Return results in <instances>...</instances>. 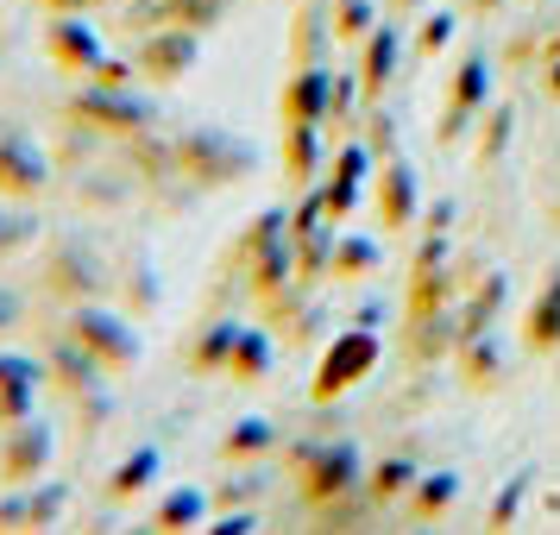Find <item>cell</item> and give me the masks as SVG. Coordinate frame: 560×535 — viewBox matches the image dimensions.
<instances>
[{
  "label": "cell",
  "instance_id": "obj_1",
  "mask_svg": "<svg viewBox=\"0 0 560 535\" xmlns=\"http://www.w3.org/2000/svg\"><path fill=\"white\" fill-rule=\"evenodd\" d=\"M77 340L89 347V353H95V365H132V359H139V340H132L127 322H114V315H95V309H89V315L77 322Z\"/></svg>",
  "mask_w": 560,
  "mask_h": 535
},
{
  "label": "cell",
  "instance_id": "obj_2",
  "mask_svg": "<svg viewBox=\"0 0 560 535\" xmlns=\"http://www.w3.org/2000/svg\"><path fill=\"white\" fill-rule=\"evenodd\" d=\"M0 183H7V189H38V183H45L38 146H32L26 132H13V127H0Z\"/></svg>",
  "mask_w": 560,
  "mask_h": 535
},
{
  "label": "cell",
  "instance_id": "obj_3",
  "mask_svg": "<svg viewBox=\"0 0 560 535\" xmlns=\"http://www.w3.org/2000/svg\"><path fill=\"white\" fill-rule=\"evenodd\" d=\"M32 391H38V372L26 359H0V416H20L32 404Z\"/></svg>",
  "mask_w": 560,
  "mask_h": 535
},
{
  "label": "cell",
  "instance_id": "obj_4",
  "mask_svg": "<svg viewBox=\"0 0 560 535\" xmlns=\"http://www.w3.org/2000/svg\"><path fill=\"white\" fill-rule=\"evenodd\" d=\"M365 359H372V334H353V347L340 340V347H334V359H328V372H322V397H328V391H340V384H353Z\"/></svg>",
  "mask_w": 560,
  "mask_h": 535
},
{
  "label": "cell",
  "instance_id": "obj_5",
  "mask_svg": "<svg viewBox=\"0 0 560 535\" xmlns=\"http://www.w3.org/2000/svg\"><path fill=\"white\" fill-rule=\"evenodd\" d=\"M45 454H51V434H45V429H26L13 447H7V473H20V479H26L32 466H45Z\"/></svg>",
  "mask_w": 560,
  "mask_h": 535
},
{
  "label": "cell",
  "instance_id": "obj_6",
  "mask_svg": "<svg viewBox=\"0 0 560 535\" xmlns=\"http://www.w3.org/2000/svg\"><path fill=\"white\" fill-rule=\"evenodd\" d=\"M82 114H102V127H139V120H145V107L120 102V95H102V102L89 95V102H82Z\"/></svg>",
  "mask_w": 560,
  "mask_h": 535
},
{
  "label": "cell",
  "instance_id": "obj_7",
  "mask_svg": "<svg viewBox=\"0 0 560 535\" xmlns=\"http://www.w3.org/2000/svg\"><path fill=\"white\" fill-rule=\"evenodd\" d=\"M353 479V447H334V454H322V473L308 479V491L322 498V491H334V485H347Z\"/></svg>",
  "mask_w": 560,
  "mask_h": 535
},
{
  "label": "cell",
  "instance_id": "obj_8",
  "mask_svg": "<svg viewBox=\"0 0 560 535\" xmlns=\"http://www.w3.org/2000/svg\"><path fill=\"white\" fill-rule=\"evenodd\" d=\"M57 504H63V491H51V498L38 491V498H20V504H0V523L7 530H26V516H51Z\"/></svg>",
  "mask_w": 560,
  "mask_h": 535
},
{
  "label": "cell",
  "instance_id": "obj_9",
  "mask_svg": "<svg viewBox=\"0 0 560 535\" xmlns=\"http://www.w3.org/2000/svg\"><path fill=\"white\" fill-rule=\"evenodd\" d=\"M189 57H196V45H189V38H158L152 51H145V63H158V77H177Z\"/></svg>",
  "mask_w": 560,
  "mask_h": 535
},
{
  "label": "cell",
  "instance_id": "obj_10",
  "mask_svg": "<svg viewBox=\"0 0 560 535\" xmlns=\"http://www.w3.org/2000/svg\"><path fill=\"white\" fill-rule=\"evenodd\" d=\"M183 516H202V498H196V491H177L171 504L158 510V523H164V530H183Z\"/></svg>",
  "mask_w": 560,
  "mask_h": 535
},
{
  "label": "cell",
  "instance_id": "obj_11",
  "mask_svg": "<svg viewBox=\"0 0 560 535\" xmlns=\"http://www.w3.org/2000/svg\"><path fill=\"white\" fill-rule=\"evenodd\" d=\"M51 51H57V57H89V63H95V45H89L82 32H70V26L51 32Z\"/></svg>",
  "mask_w": 560,
  "mask_h": 535
},
{
  "label": "cell",
  "instance_id": "obj_12",
  "mask_svg": "<svg viewBox=\"0 0 560 535\" xmlns=\"http://www.w3.org/2000/svg\"><path fill=\"white\" fill-rule=\"evenodd\" d=\"M26 240H32L26 214H0V253H13V246H26Z\"/></svg>",
  "mask_w": 560,
  "mask_h": 535
},
{
  "label": "cell",
  "instance_id": "obj_13",
  "mask_svg": "<svg viewBox=\"0 0 560 535\" xmlns=\"http://www.w3.org/2000/svg\"><path fill=\"white\" fill-rule=\"evenodd\" d=\"M253 365H265V340H246V347H240V372H246V379H258Z\"/></svg>",
  "mask_w": 560,
  "mask_h": 535
},
{
  "label": "cell",
  "instance_id": "obj_14",
  "mask_svg": "<svg viewBox=\"0 0 560 535\" xmlns=\"http://www.w3.org/2000/svg\"><path fill=\"white\" fill-rule=\"evenodd\" d=\"M384 202H390V214H404V208H409V177H390V189H384Z\"/></svg>",
  "mask_w": 560,
  "mask_h": 535
},
{
  "label": "cell",
  "instance_id": "obj_15",
  "mask_svg": "<svg viewBox=\"0 0 560 535\" xmlns=\"http://www.w3.org/2000/svg\"><path fill=\"white\" fill-rule=\"evenodd\" d=\"M13 315H20V303H13V296L0 290V328H13Z\"/></svg>",
  "mask_w": 560,
  "mask_h": 535
},
{
  "label": "cell",
  "instance_id": "obj_16",
  "mask_svg": "<svg viewBox=\"0 0 560 535\" xmlns=\"http://www.w3.org/2000/svg\"><path fill=\"white\" fill-rule=\"evenodd\" d=\"M57 7H77V0H57Z\"/></svg>",
  "mask_w": 560,
  "mask_h": 535
}]
</instances>
